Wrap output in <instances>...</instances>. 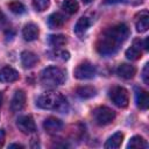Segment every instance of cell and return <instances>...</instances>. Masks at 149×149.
I'll use <instances>...</instances> for the list:
<instances>
[{"instance_id": "cell-1", "label": "cell", "mask_w": 149, "mask_h": 149, "mask_svg": "<svg viewBox=\"0 0 149 149\" xmlns=\"http://www.w3.org/2000/svg\"><path fill=\"white\" fill-rule=\"evenodd\" d=\"M129 36V28L125 23H119L107 28L98 38L95 49L101 56H112L116 54L121 44Z\"/></svg>"}, {"instance_id": "cell-2", "label": "cell", "mask_w": 149, "mask_h": 149, "mask_svg": "<svg viewBox=\"0 0 149 149\" xmlns=\"http://www.w3.org/2000/svg\"><path fill=\"white\" fill-rule=\"evenodd\" d=\"M37 107L42 109H54L61 113H66L69 104L66 98L59 92H45L36 100Z\"/></svg>"}, {"instance_id": "cell-3", "label": "cell", "mask_w": 149, "mask_h": 149, "mask_svg": "<svg viewBox=\"0 0 149 149\" xmlns=\"http://www.w3.org/2000/svg\"><path fill=\"white\" fill-rule=\"evenodd\" d=\"M65 81V72L58 66L45 68L41 72V83L49 87H56Z\"/></svg>"}, {"instance_id": "cell-4", "label": "cell", "mask_w": 149, "mask_h": 149, "mask_svg": "<svg viewBox=\"0 0 149 149\" xmlns=\"http://www.w3.org/2000/svg\"><path fill=\"white\" fill-rule=\"evenodd\" d=\"M93 120L98 126H107L112 123L115 119V112L106 106H100L93 109L92 112Z\"/></svg>"}, {"instance_id": "cell-5", "label": "cell", "mask_w": 149, "mask_h": 149, "mask_svg": "<svg viewBox=\"0 0 149 149\" xmlns=\"http://www.w3.org/2000/svg\"><path fill=\"white\" fill-rule=\"evenodd\" d=\"M109 98H111L112 102L120 108H125L129 104V93L122 86L112 87L109 90Z\"/></svg>"}, {"instance_id": "cell-6", "label": "cell", "mask_w": 149, "mask_h": 149, "mask_svg": "<svg viewBox=\"0 0 149 149\" xmlns=\"http://www.w3.org/2000/svg\"><path fill=\"white\" fill-rule=\"evenodd\" d=\"M95 72H97L95 66H94L92 63H90V62L86 61V62L80 63V64L74 69L73 74H74V77H76L77 79L85 80V79H91V78H93V77L95 76Z\"/></svg>"}, {"instance_id": "cell-7", "label": "cell", "mask_w": 149, "mask_h": 149, "mask_svg": "<svg viewBox=\"0 0 149 149\" xmlns=\"http://www.w3.org/2000/svg\"><path fill=\"white\" fill-rule=\"evenodd\" d=\"M16 126L23 134H33L36 132V125L31 115H22L17 119Z\"/></svg>"}, {"instance_id": "cell-8", "label": "cell", "mask_w": 149, "mask_h": 149, "mask_svg": "<svg viewBox=\"0 0 149 149\" xmlns=\"http://www.w3.org/2000/svg\"><path fill=\"white\" fill-rule=\"evenodd\" d=\"M26 100H27V97H26L24 91H22V90L15 91V93L12 98V101H10L12 112H19V111L23 109V107L26 106Z\"/></svg>"}, {"instance_id": "cell-9", "label": "cell", "mask_w": 149, "mask_h": 149, "mask_svg": "<svg viewBox=\"0 0 149 149\" xmlns=\"http://www.w3.org/2000/svg\"><path fill=\"white\" fill-rule=\"evenodd\" d=\"M142 49H143L142 41L140 38H136L134 40L133 45L126 50V57L130 61H137L142 56Z\"/></svg>"}, {"instance_id": "cell-10", "label": "cell", "mask_w": 149, "mask_h": 149, "mask_svg": "<svg viewBox=\"0 0 149 149\" xmlns=\"http://www.w3.org/2000/svg\"><path fill=\"white\" fill-rule=\"evenodd\" d=\"M20 78L19 72L12 66H3L0 70V81L1 83H13Z\"/></svg>"}, {"instance_id": "cell-11", "label": "cell", "mask_w": 149, "mask_h": 149, "mask_svg": "<svg viewBox=\"0 0 149 149\" xmlns=\"http://www.w3.org/2000/svg\"><path fill=\"white\" fill-rule=\"evenodd\" d=\"M135 27L139 33H144L149 28V13L147 10H141L135 20Z\"/></svg>"}, {"instance_id": "cell-12", "label": "cell", "mask_w": 149, "mask_h": 149, "mask_svg": "<svg viewBox=\"0 0 149 149\" xmlns=\"http://www.w3.org/2000/svg\"><path fill=\"white\" fill-rule=\"evenodd\" d=\"M63 126H64V125H63L62 120H59V119H57V118H54V116H50V118L45 119L44 122H43L44 129H45L48 133H50V134H55V133L62 130Z\"/></svg>"}, {"instance_id": "cell-13", "label": "cell", "mask_w": 149, "mask_h": 149, "mask_svg": "<svg viewBox=\"0 0 149 149\" xmlns=\"http://www.w3.org/2000/svg\"><path fill=\"white\" fill-rule=\"evenodd\" d=\"M135 101L139 108L141 109H147L149 105V95L148 92L141 87L135 88Z\"/></svg>"}, {"instance_id": "cell-14", "label": "cell", "mask_w": 149, "mask_h": 149, "mask_svg": "<svg viewBox=\"0 0 149 149\" xmlns=\"http://www.w3.org/2000/svg\"><path fill=\"white\" fill-rule=\"evenodd\" d=\"M38 34H40V29H38V27H37L35 23H33V22L27 23V24L24 26L23 30H22L23 38H24L26 41H28V42L35 41V40L38 37Z\"/></svg>"}, {"instance_id": "cell-15", "label": "cell", "mask_w": 149, "mask_h": 149, "mask_svg": "<svg viewBox=\"0 0 149 149\" xmlns=\"http://www.w3.org/2000/svg\"><path fill=\"white\" fill-rule=\"evenodd\" d=\"M136 73V69L135 66L130 65V64H120L116 69V74L122 78V79H132Z\"/></svg>"}, {"instance_id": "cell-16", "label": "cell", "mask_w": 149, "mask_h": 149, "mask_svg": "<svg viewBox=\"0 0 149 149\" xmlns=\"http://www.w3.org/2000/svg\"><path fill=\"white\" fill-rule=\"evenodd\" d=\"M38 62V57L31 52V51H23L21 54V64L23 65L24 69H30L35 66Z\"/></svg>"}, {"instance_id": "cell-17", "label": "cell", "mask_w": 149, "mask_h": 149, "mask_svg": "<svg viewBox=\"0 0 149 149\" xmlns=\"http://www.w3.org/2000/svg\"><path fill=\"white\" fill-rule=\"evenodd\" d=\"M90 24H91V22H90V20H88L87 17H85V16L80 17V19L77 21V23H76V26H74V28H73L74 34H76L78 37L83 38V37L85 36L87 29L90 28Z\"/></svg>"}, {"instance_id": "cell-18", "label": "cell", "mask_w": 149, "mask_h": 149, "mask_svg": "<svg viewBox=\"0 0 149 149\" xmlns=\"http://www.w3.org/2000/svg\"><path fill=\"white\" fill-rule=\"evenodd\" d=\"M122 141H123V134L121 132H116L106 141L104 147L106 149H118L121 146Z\"/></svg>"}, {"instance_id": "cell-19", "label": "cell", "mask_w": 149, "mask_h": 149, "mask_svg": "<svg viewBox=\"0 0 149 149\" xmlns=\"http://www.w3.org/2000/svg\"><path fill=\"white\" fill-rule=\"evenodd\" d=\"M64 23H65V16L62 15L61 13H52V14L48 17V24H49V27L52 28V29L61 28Z\"/></svg>"}, {"instance_id": "cell-20", "label": "cell", "mask_w": 149, "mask_h": 149, "mask_svg": "<svg viewBox=\"0 0 149 149\" xmlns=\"http://www.w3.org/2000/svg\"><path fill=\"white\" fill-rule=\"evenodd\" d=\"M95 88L93 86H90V85H86V86H79L77 90H76V93L78 97H80L81 99H90L92 97L95 95Z\"/></svg>"}, {"instance_id": "cell-21", "label": "cell", "mask_w": 149, "mask_h": 149, "mask_svg": "<svg viewBox=\"0 0 149 149\" xmlns=\"http://www.w3.org/2000/svg\"><path fill=\"white\" fill-rule=\"evenodd\" d=\"M127 148H136V149L148 148V143H147V141H146L142 136L135 135V136H133V137L129 140V142H128V144H127Z\"/></svg>"}, {"instance_id": "cell-22", "label": "cell", "mask_w": 149, "mask_h": 149, "mask_svg": "<svg viewBox=\"0 0 149 149\" xmlns=\"http://www.w3.org/2000/svg\"><path fill=\"white\" fill-rule=\"evenodd\" d=\"M62 8L68 14H74L79 9V5L76 0H64L62 3Z\"/></svg>"}, {"instance_id": "cell-23", "label": "cell", "mask_w": 149, "mask_h": 149, "mask_svg": "<svg viewBox=\"0 0 149 149\" xmlns=\"http://www.w3.org/2000/svg\"><path fill=\"white\" fill-rule=\"evenodd\" d=\"M66 43V36L64 35H51L49 36V44L54 48L63 47Z\"/></svg>"}, {"instance_id": "cell-24", "label": "cell", "mask_w": 149, "mask_h": 149, "mask_svg": "<svg viewBox=\"0 0 149 149\" xmlns=\"http://www.w3.org/2000/svg\"><path fill=\"white\" fill-rule=\"evenodd\" d=\"M8 8H9V10L12 13H14L16 15L23 14L26 12V7L21 2H19V1H12V2H9L8 3Z\"/></svg>"}, {"instance_id": "cell-25", "label": "cell", "mask_w": 149, "mask_h": 149, "mask_svg": "<svg viewBox=\"0 0 149 149\" xmlns=\"http://www.w3.org/2000/svg\"><path fill=\"white\" fill-rule=\"evenodd\" d=\"M33 7L37 12H43L50 6V0H33Z\"/></svg>"}, {"instance_id": "cell-26", "label": "cell", "mask_w": 149, "mask_h": 149, "mask_svg": "<svg viewBox=\"0 0 149 149\" xmlns=\"http://www.w3.org/2000/svg\"><path fill=\"white\" fill-rule=\"evenodd\" d=\"M51 55L54 56V57H51V58L57 59V61H62V62L68 61V59L70 58V54H69L68 51H65V50H56V51L52 52Z\"/></svg>"}, {"instance_id": "cell-27", "label": "cell", "mask_w": 149, "mask_h": 149, "mask_svg": "<svg viewBox=\"0 0 149 149\" xmlns=\"http://www.w3.org/2000/svg\"><path fill=\"white\" fill-rule=\"evenodd\" d=\"M142 79L144 81V84L149 85V64L146 63L144 68H143V71H142Z\"/></svg>"}, {"instance_id": "cell-28", "label": "cell", "mask_w": 149, "mask_h": 149, "mask_svg": "<svg viewBox=\"0 0 149 149\" xmlns=\"http://www.w3.org/2000/svg\"><path fill=\"white\" fill-rule=\"evenodd\" d=\"M127 0H104L102 2L105 5H114V3H121V2H126Z\"/></svg>"}, {"instance_id": "cell-29", "label": "cell", "mask_w": 149, "mask_h": 149, "mask_svg": "<svg viewBox=\"0 0 149 149\" xmlns=\"http://www.w3.org/2000/svg\"><path fill=\"white\" fill-rule=\"evenodd\" d=\"M5 137H6V133L3 129H0V148L3 146L5 143Z\"/></svg>"}, {"instance_id": "cell-30", "label": "cell", "mask_w": 149, "mask_h": 149, "mask_svg": "<svg viewBox=\"0 0 149 149\" xmlns=\"http://www.w3.org/2000/svg\"><path fill=\"white\" fill-rule=\"evenodd\" d=\"M7 22V20H6V16L3 15V13L0 10V27H2L5 23Z\"/></svg>"}, {"instance_id": "cell-31", "label": "cell", "mask_w": 149, "mask_h": 149, "mask_svg": "<svg viewBox=\"0 0 149 149\" xmlns=\"http://www.w3.org/2000/svg\"><path fill=\"white\" fill-rule=\"evenodd\" d=\"M9 148H21V149H23L24 147L22 144H19V143H13V144H9Z\"/></svg>"}, {"instance_id": "cell-32", "label": "cell", "mask_w": 149, "mask_h": 149, "mask_svg": "<svg viewBox=\"0 0 149 149\" xmlns=\"http://www.w3.org/2000/svg\"><path fill=\"white\" fill-rule=\"evenodd\" d=\"M2 99H3V94L0 92V108H1V105H2Z\"/></svg>"}, {"instance_id": "cell-33", "label": "cell", "mask_w": 149, "mask_h": 149, "mask_svg": "<svg viewBox=\"0 0 149 149\" xmlns=\"http://www.w3.org/2000/svg\"><path fill=\"white\" fill-rule=\"evenodd\" d=\"M83 1H84L85 3H90V2H92L93 0H83Z\"/></svg>"}]
</instances>
